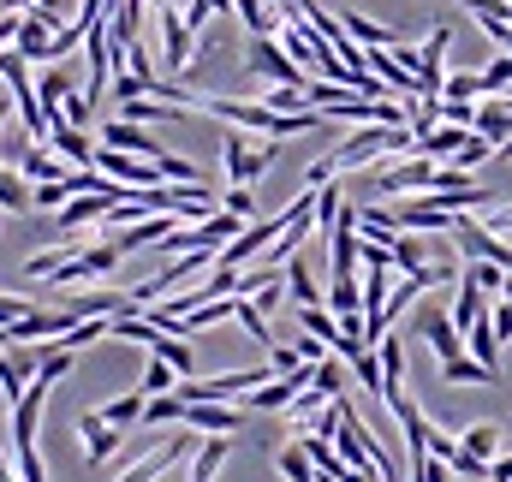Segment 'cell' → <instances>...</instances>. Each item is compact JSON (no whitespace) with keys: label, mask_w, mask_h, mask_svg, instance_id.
Returning <instances> with one entry per match:
<instances>
[{"label":"cell","mask_w":512,"mask_h":482,"mask_svg":"<svg viewBox=\"0 0 512 482\" xmlns=\"http://www.w3.org/2000/svg\"><path fill=\"white\" fill-rule=\"evenodd\" d=\"M411 149H417L411 125H364V131H346V137L328 149V161H334V173H346V167L393 161V155H411Z\"/></svg>","instance_id":"1"},{"label":"cell","mask_w":512,"mask_h":482,"mask_svg":"<svg viewBox=\"0 0 512 482\" xmlns=\"http://www.w3.org/2000/svg\"><path fill=\"white\" fill-rule=\"evenodd\" d=\"M274 155H280L274 143H251V137L233 125V131H227V143H221V161H227V185H256V179L274 167Z\"/></svg>","instance_id":"2"},{"label":"cell","mask_w":512,"mask_h":482,"mask_svg":"<svg viewBox=\"0 0 512 482\" xmlns=\"http://www.w3.org/2000/svg\"><path fill=\"white\" fill-rule=\"evenodd\" d=\"M435 173H441V161H429V155H405V161H393L376 173V197H423V191H435Z\"/></svg>","instance_id":"3"},{"label":"cell","mask_w":512,"mask_h":482,"mask_svg":"<svg viewBox=\"0 0 512 482\" xmlns=\"http://www.w3.org/2000/svg\"><path fill=\"white\" fill-rule=\"evenodd\" d=\"M155 24H161V66L185 78L191 48H197V36H191V24H185V6H179V0H155Z\"/></svg>","instance_id":"4"},{"label":"cell","mask_w":512,"mask_h":482,"mask_svg":"<svg viewBox=\"0 0 512 482\" xmlns=\"http://www.w3.org/2000/svg\"><path fill=\"white\" fill-rule=\"evenodd\" d=\"M114 268H120V244H90V250L78 244L48 280H54V286H84V280H96V274H114Z\"/></svg>","instance_id":"5"},{"label":"cell","mask_w":512,"mask_h":482,"mask_svg":"<svg viewBox=\"0 0 512 482\" xmlns=\"http://www.w3.org/2000/svg\"><path fill=\"white\" fill-rule=\"evenodd\" d=\"M96 173L120 179V185H131V191H149V185H161V167H155V161L126 155V149H102V143H96Z\"/></svg>","instance_id":"6"},{"label":"cell","mask_w":512,"mask_h":482,"mask_svg":"<svg viewBox=\"0 0 512 482\" xmlns=\"http://www.w3.org/2000/svg\"><path fill=\"white\" fill-rule=\"evenodd\" d=\"M245 405H221V399H197V405H185V417H179V429H203V435H239L245 429Z\"/></svg>","instance_id":"7"},{"label":"cell","mask_w":512,"mask_h":482,"mask_svg":"<svg viewBox=\"0 0 512 482\" xmlns=\"http://www.w3.org/2000/svg\"><path fill=\"white\" fill-rule=\"evenodd\" d=\"M66 328H78L72 310H30V316H18L6 334H12V346H36V340H60Z\"/></svg>","instance_id":"8"},{"label":"cell","mask_w":512,"mask_h":482,"mask_svg":"<svg viewBox=\"0 0 512 482\" xmlns=\"http://www.w3.org/2000/svg\"><path fill=\"white\" fill-rule=\"evenodd\" d=\"M251 72L268 78V84H310V78L286 60V48H280L274 36H251Z\"/></svg>","instance_id":"9"},{"label":"cell","mask_w":512,"mask_h":482,"mask_svg":"<svg viewBox=\"0 0 512 482\" xmlns=\"http://www.w3.org/2000/svg\"><path fill=\"white\" fill-rule=\"evenodd\" d=\"M78 441H84V465H108L120 453V429L102 423V411H78Z\"/></svg>","instance_id":"10"},{"label":"cell","mask_w":512,"mask_h":482,"mask_svg":"<svg viewBox=\"0 0 512 482\" xmlns=\"http://www.w3.org/2000/svg\"><path fill=\"white\" fill-rule=\"evenodd\" d=\"M48 42H54V18L48 12H18V36H12V48L24 54V60H36V66H48Z\"/></svg>","instance_id":"11"},{"label":"cell","mask_w":512,"mask_h":482,"mask_svg":"<svg viewBox=\"0 0 512 482\" xmlns=\"http://www.w3.org/2000/svg\"><path fill=\"white\" fill-rule=\"evenodd\" d=\"M102 149H126V155H143V161H161V155H167L143 125H131V120H108L102 125Z\"/></svg>","instance_id":"12"},{"label":"cell","mask_w":512,"mask_h":482,"mask_svg":"<svg viewBox=\"0 0 512 482\" xmlns=\"http://www.w3.org/2000/svg\"><path fill=\"white\" fill-rule=\"evenodd\" d=\"M114 203H126V197H114V191H84V197H72L66 209H60V233L72 239L78 227H90V221H102Z\"/></svg>","instance_id":"13"},{"label":"cell","mask_w":512,"mask_h":482,"mask_svg":"<svg viewBox=\"0 0 512 482\" xmlns=\"http://www.w3.org/2000/svg\"><path fill=\"white\" fill-rule=\"evenodd\" d=\"M48 149H54L60 161L96 167V143H90V131H78V125H66V120H54V125H48Z\"/></svg>","instance_id":"14"},{"label":"cell","mask_w":512,"mask_h":482,"mask_svg":"<svg viewBox=\"0 0 512 482\" xmlns=\"http://www.w3.org/2000/svg\"><path fill=\"white\" fill-rule=\"evenodd\" d=\"M185 453H191V441H185V429H179L173 441H161V447H155V453H149L137 471H126L120 482H161L167 471H173V465H179V459H185Z\"/></svg>","instance_id":"15"},{"label":"cell","mask_w":512,"mask_h":482,"mask_svg":"<svg viewBox=\"0 0 512 482\" xmlns=\"http://www.w3.org/2000/svg\"><path fill=\"white\" fill-rule=\"evenodd\" d=\"M18 173H24L30 185H48V179H66L72 167H66L48 143H24V149H18Z\"/></svg>","instance_id":"16"},{"label":"cell","mask_w":512,"mask_h":482,"mask_svg":"<svg viewBox=\"0 0 512 482\" xmlns=\"http://www.w3.org/2000/svg\"><path fill=\"white\" fill-rule=\"evenodd\" d=\"M417 334H423V346H429V352H435L441 363L465 352V334L453 328V316H423V322H417Z\"/></svg>","instance_id":"17"},{"label":"cell","mask_w":512,"mask_h":482,"mask_svg":"<svg viewBox=\"0 0 512 482\" xmlns=\"http://www.w3.org/2000/svg\"><path fill=\"white\" fill-rule=\"evenodd\" d=\"M173 227H179V215H143V221H131L114 244H120V256H131V250H143V244H161Z\"/></svg>","instance_id":"18"},{"label":"cell","mask_w":512,"mask_h":482,"mask_svg":"<svg viewBox=\"0 0 512 482\" xmlns=\"http://www.w3.org/2000/svg\"><path fill=\"white\" fill-rule=\"evenodd\" d=\"M340 24H346V36L358 42V48H393V42H405L399 30H387V24H376V18H364V12H340Z\"/></svg>","instance_id":"19"},{"label":"cell","mask_w":512,"mask_h":482,"mask_svg":"<svg viewBox=\"0 0 512 482\" xmlns=\"http://www.w3.org/2000/svg\"><path fill=\"white\" fill-rule=\"evenodd\" d=\"M78 84H72V72L66 66H48L42 72V84H36V102H42V114H48V125L60 120V108H66V96H72Z\"/></svg>","instance_id":"20"},{"label":"cell","mask_w":512,"mask_h":482,"mask_svg":"<svg viewBox=\"0 0 512 482\" xmlns=\"http://www.w3.org/2000/svg\"><path fill=\"white\" fill-rule=\"evenodd\" d=\"M465 137H471L465 125H435V131L417 137V155H429V161H453V155L465 149Z\"/></svg>","instance_id":"21"},{"label":"cell","mask_w":512,"mask_h":482,"mask_svg":"<svg viewBox=\"0 0 512 482\" xmlns=\"http://www.w3.org/2000/svg\"><path fill=\"white\" fill-rule=\"evenodd\" d=\"M286 292L298 298V310H304V304H322V280H316V262H310V256H292V262H286Z\"/></svg>","instance_id":"22"},{"label":"cell","mask_w":512,"mask_h":482,"mask_svg":"<svg viewBox=\"0 0 512 482\" xmlns=\"http://www.w3.org/2000/svg\"><path fill=\"white\" fill-rule=\"evenodd\" d=\"M447 316H453V328H459V334H471V328L489 316V304H483V286H477V280H465V286L453 292V310H447Z\"/></svg>","instance_id":"23"},{"label":"cell","mask_w":512,"mask_h":482,"mask_svg":"<svg viewBox=\"0 0 512 482\" xmlns=\"http://www.w3.org/2000/svg\"><path fill=\"white\" fill-rule=\"evenodd\" d=\"M441 381H447V387H465V381H477V387H495V381H501V369H483L471 352H459V358L441 363Z\"/></svg>","instance_id":"24"},{"label":"cell","mask_w":512,"mask_h":482,"mask_svg":"<svg viewBox=\"0 0 512 482\" xmlns=\"http://www.w3.org/2000/svg\"><path fill=\"white\" fill-rule=\"evenodd\" d=\"M328 310H334V316H364V286H358V274L328 280Z\"/></svg>","instance_id":"25"},{"label":"cell","mask_w":512,"mask_h":482,"mask_svg":"<svg viewBox=\"0 0 512 482\" xmlns=\"http://www.w3.org/2000/svg\"><path fill=\"white\" fill-rule=\"evenodd\" d=\"M143 405H149V393H143V387H137V393H120V399H108V405H102V423L131 429V423H143Z\"/></svg>","instance_id":"26"},{"label":"cell","mask_w":512,"mask_h":482,"mask_svg":"<svg viewBox=\"0 0 512 482\" xmlns=\"http://www.w3.org/2000/svg\"><path fill=\"white\" fill-rule=\"evenodd\" d=\"M358 233H364V239H376V244H393V239H399V221H393V209L364 203V209H358Z\"/></svg>","instance_id":"27"},{"label":"cell","mask_w":512,"mask_h":482,"mask_svg":"<svg viewBox=\"0 0 512 482\" xmlns=\"http://www.w3.org/2000/svg\"><path fill=\"white\" fill-rule=\"evenodd\" d=\"M465 352H471V358L483 363V369H501V340H495V328H489V316H483V322H477V328L465 334Z\"/></svg>","instance_id":"28"},{"label":"cell","mask_w":512,"mask_h":482,"mask_svg":"<svg viewBox=\"0 0 512 482\" xmlns=\"http://www.w3.org/2000/svg\"><path fill=\"white\" fill-rule=\"evenodd\" d=\"M233 322H239V328L251 334L256 346H262V352H274V346H280V340H274V328L262 322V310H256L251 298H239V304H233Z\"/></svg>","instance_id":"29"},{"label":"cell","mask_w":512,"mask_h":482,"mask_svg":"<svg viewBox=\"0 0 512 482\" xmlns=\"http://www.w3.org/2000/svg\"><path fill=\"white\" fill-rule=\"evenodd\" d=\"M346 369H352V381H358L370 399H382V358H376V346H364L358 358H346Z\"/></svg>","instance_id":"30"},{"label":"cell","mask_w":512,"mask_h":482,"mask_svg":"<svg viewBox=\"0 0 512 482\" xmlns=\"http://www.w3.org/2000/svg\"><path fill=\"white\" fill-rule=\"evenodd\" d=\"M0 209L6 215H24L30 209V179L18 167H0Z\"/></svg>","instance_id":"31"},{"label":"cell","mask_w":512,"mask_h":482,"mask_svg":"<svg viewBox=\"0 0 512 482\" xmlns=\"http://www.w3.org/2000/svg\"><path fill=\"white\" fill-rule=\"evenodd\" d=\"M346 375H352L346 358H322L316 363V375H310V387H316L322 399H340V393H346Z\"/></svg>","instance_id":"32"},{"label":"cell","mask_w":512,"mask_h":482,"mask_svg":"<svg viewBox=\"0 0 512 482\" xmlns=\"http://www.w3.org/2000/svg\"><path fill=\"white\" fill-rule=\"evenodd\" d=\"M30 369H36L30 358H0V393H6V405H18V393L36 381Z\"/></svg>","instance_id":"33"},{"label":"cell","mask_w":512,"mask_h":482,"mask_svg":"<svg viewBox=\"0 0 512 482\" xmlns=\"http://www.w3.org/2000/svg\"><path fill=\"white\" fill-rule=\"evenodd\" d=\"M459 447H465L471 459H483V465H489V459L501 453V429H495V423H477V429H465V441H459Z\"/></svg>","instance_id":"34"},{"label":"cell","mask_w":512,"mask_h":482,"mask_svg":"<svg viewBox=\"0 0 512 482\" xmlns=\"http://www.w3.org/2000/svg\"><path fill=\"white\" fill-rule=\"evenodd\" d=\"M274 471H280L286 482H316V465H310V453H304V447H286V453L274 459Z\"/></svg>","instance_id":"35"},{"label":"cell","mask_w":512,"mask_h":482,"mask_svg":"<svg viewBox=\"0 0 512 482\" xmlns=\"http://www.w3.org/2000/svg\"><path fill=\"white\" fill-rule=\"evenodd\" d=\"M441 96H447V102H477V96H483V72H447Z\"/></svg>","instance_id":"36"},{"label":"cell","mask_w":512,"mask_h":482,"mask_svg":"<svg viewBox=\"0 0 512 482\" xmlns=\"http://www.w3.org/2000/svg\"><path fill=\"white\" fill-rule=\"evenodd\" d=\"M489 155H495V143H489L483 131H471V137H465V149H459V155H453L447 167H459V173H471V167H477V161H489Z\"/></svg>","instance_id":"37"},{"label":"cell","mask_w":512,"mask_h":482,"mask_svg":"<svg viewBox=\"0 0 512 482\" xmlns=\"http://www.w3.org/2000/svg\"><path fill=\"white\" fill-rule=\"evenodd\" d=\"M185 417V399L179 393H155L149 405H143V423H179Z\"/></svg>","instance_id":"38"},{"label":"cell","mask_w":512,"mask_h":482,"mask_svg":"<svg viewBox=\"0 0 512 482\" xmlns=\"http://www.w3.org/2000/svg\"><path fill=\"white\" fill-rule=\"evenodd\" d=\"M423 453L429 459H441V465H453V453H459V441L441 429V423H423Z\"/></svg>","instance_id":"39"},{"label":"cell","mask_w":512,"mask_h":482,"mask_svg":"<svg viewBox=\"0 0 512 482\" xmlns=\"http://www.w3.org/2000/svg\"><path fill=\"white\" fill-rule=\"evenodd\" d=\"M507 90H512V54H495L483 66V96H507Z\"/></svg>","instance_id":"40"},{"label":"cell","mask_w":512,"mask_h":482,"mask_svg":"<svg viewBox=\"0 0 512 482\" xmlns=\"http://www.w3.org/2000/svg\"><path fill=\"white\" fill-rule=\"evenodd\" d=\"M173 387H179V369L161 363V358H149V369H143V393L155 399V393H173Z\"/></svg>","instance_id":"41"},{"label":"cell","mask_w":512,"mask_h":482,"mask_svg":"<svg viewBox=\"0 0 512 482\" xmlns=\"http://www.w3.org/2000/svg\"><path fill=\"white\" fill-rule=\"evenodd\" d=\"M393 268H405V274L423 268V244H417V233H399V239H393Z\"/></svg>","instance_id":"42"},{"label":"cell","mask_w":512,"mask_h":482,"mask_svg":"<svg viewBox=\"0 0 512 482\" xmlns=\"http://www.w3.org/2000/svg\"><path fill=\"white\" fill-rule=\"evenodd\" d=\"M465 280H477L483 292H507V268H501V262H471Z\"/></svg>","instance_id":"43"},{"label":"cell","mask_w":512,"mask_h":482,"mask_svg":"<svg viewBox=\"0 0 512 482\" xmlns=\"http://www.w3.org/2000/svg\"><path fill=\"white\" fill-rule=\"evenodd\" d=\"M221 209H233L239 221H251V215H256V197H251V185H227V197H221Z\"/></svg>","instance_id":"44"},{"label":"cell","mask_w":512,"mask_h":482,"mask_svg":"<svg viewBox=\"0 0 512 482\" xmlns=\"http://www.w3.org/2000/svg\"><path fill=\"white\" fill-rule=\"evenodd\" d=\"M441 125H465V131H471V125H477V102H447V96H441Z\"/></svg>","instance_id":"45"},{"label":"cell","mask_w":512,"mask_h":482,"mask_svg":"<svg viewBox=\"0 0 512 482\" xmlns=\"http://www.w3.org/2000/svg\"><path fill=\"white\" fill-rule=\"evenodd\" d=\"M489 328H495V340H501V346L512 340V298H501V304L489 310Z\"/></svg>","instance_id":"46"},{"label":"cell","mask_w":512,"mask_h":482,"mask_svg":"<svg viewBox=\"0 0 512 482\" xmlns=\"http://www.w3.org/2000/svg\"><path fill=\"white\" fill-rule=\"evenodd\" d=\"M292 352H298V358H304V363H322V358H328V346H322L316 334H304V340H298Z\"/></svg>","instance_id":"47"},{"label":"cell","mask_w":512,"mask_h":482,"mask_svg":"<svg viewBox=\"0 0 512 482\" xmlns=\"http://www.w3.org/2000/svg\"><path fill=\"white\" fill-rule=\"evenodd\" d=\"M453 471H459V477H483V471H489V465H483V459H471V453H465V447H459V453H453Z\"/></svg>","instance_id":"48"},{"label":"cell","mask_w":512,"mask_h":482,"mask_svg":"<svg viewBox=\"0 0 512 482\" xmlns=\"http://www.w3.org/2000/svg\"><path fill=\"white\" fill-rule=\"evenodd\" d=\"M209 6H215V18H227V12H233V0H209Z\"/></svg>","instance_id":"49"},{"label":"cell","mask_w":512,"mask_h":482,"mask_svg":"<svg viewBox=\"0 0 512 482\" xmlns=\"http://www.w3.org/2000/svg\"><path fill=\"white\" fill-rule=\"evenodd\" d=\"M0 233H6V209H0Z\"/></svg>","instance_id":"50"},{"label":"cell","mask_w":512,"mask_h":482,"mask_svg":"<svg viewBox=\"0 0 512 482\" xmlns=\"http://www.w3.org/2000/svg\"><path fill=\"white\" fill-rule=\"evenodd\" d=\"M0 125H6V102H0Z\"/></svg>","instance_id":"51"}]
</instances>
